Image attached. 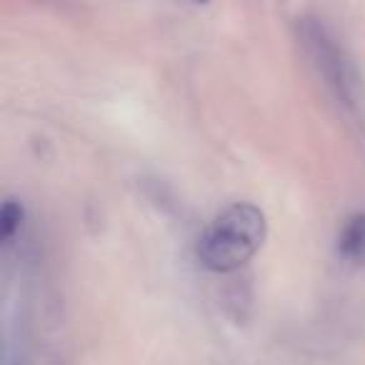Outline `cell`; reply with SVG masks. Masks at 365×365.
Listing matches in <instances>:
<instances>
[{"mask_svg":"<svg viewBox=\"0 0 365 365\" xmlns=\"http://www.w3.org/2000/svg\"><path fill=\"white\" fill-rule=\"evenodd\" d=\"M265 213L253 203H235L215 215L198 243V258L208 270L230 273L253 258L265 243Z\"/></svg>","mask_w":365,"mask_h":365,"instance_id":"cell-1","label":"cell"},{"mask_svg":"<svg viewBox=\"0 0 365 365\" xmlns=\"http://www.w3.org/2000/svg\"><path fill=\"white\" fill-rule=\"evenodd\" d=\"M338 250L343 258L363 263L365 260V215H353L343 225L338 238Z\"/></svg>","mask_w":365,"mask_h":365,"instance_id":"cell-3","label":"cell"},{"mask_svg":"<svg viewBox=\"0 0 365 365\" xmlns=\"http://www.w3.org/2000/svg\"><path fill=\"white\" fill-rule=\"evenodd\" d=\"M195 3H208V0H195Z\"/></svg>","mask_w":365,"mask_h":365,"instance_id":"cell-5","label":"cell"},{"mask_svg":"<svg viewBox=\"0 0 365 365\" xmlns=\"http://www.w3.org/2000/svg\"><path fill=\"white\" fill-rule=\"evenodd\" d=\"M303 41L313 58V66L325 78L330 91L338 96V101H343V106L353 113L355 120L365 125V83L348 53L315 23L303 26Z\"/></svg>","mask_w":365,"mask_h":365,"instance_id":"cell-2","label":"cell"},{"mask_svg":"<svg viewBox=\"0 0 365 365\" xmlns=\"http://www.w3.org/2000/svg\"><path fill=\"white\" fill-rule=\"evenodd\" d=\"M23 223V205L18 200H6L3 210H0V238L11 240L16 235V230L21 228Z\"/></svg>","mask_w":365,"mask_h":365,"instance_id":"cell-4","label":"cell"}]
</instances>
